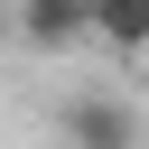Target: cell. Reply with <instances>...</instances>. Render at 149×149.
I'll return each mask as SVG.
<instances>
[{
	"mask_svg": "<svg viewBox=\"0 0 149 149\" xmlns=\"http://www.w3.org/2000/svg\"><path fill=\"white\" fill-rule=\"evenodd\" d=\"M65 149H140V112L112 93H74L65 102Z\"/></svg>",
	"mask_w": 149,
	"mask_h": 149,
	"instance_id": "1",
	"label": "cell"
},
{
	"mask_svg": "<svg viewBox=\"0 0 149 149\" xmlns=\"http://www.w3.org/2000/svg\"><path fill=\"white\" fill-rule=\"evenodd\" d=\"M19 37L47 47V56H65V47L93 37V0H19Z\"/></svg>",
	"mask_w": 149,
	"mask_h": 149,
	"instance_id": "2",
	"label": "cell"
},
{
	"mask_svg": "<svg viewBox=\"0 0 149 149\" xmlns=\"http://www.w3.org/2000/svg\"><path fill=\"white\" fill-rule=\"evenodd\" d=\"M93 47L149 56V0H93Z\"/></svg>",
	"mask_w": 149,
	"mask_h": 149,
	"instance_id": "3",
	"label": "cell"
}]
</instances>
